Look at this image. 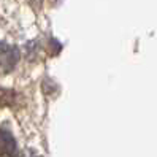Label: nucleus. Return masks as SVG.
<instances>
[{"instance_id":"obj_1","label":"nucleus","mask_w":157,"mask_h":157,"mask_svg":"<svg viewBox=\"0 0 157 157\" xmlns=\"http://www.w3.org/2000/svg\"><path fill=\"white\" fill-rule=\"evenodd\" d=\"M19 56H21L19 49L16 46L0 41V67L5 71H10L14 68V65L19 60Z\"/></svg>"},{"instance_id":"obj_2","label":"nucleus","mask_w":157,"mask_h":157,"mask_svg":"<svg viewBox=\"0 0 157 157\" xmlns=\"http://www.w3.org/2000/svg\"><path fill=\"white\" fill-rule=\"evenodd\" d=\"M0 155L3 157H17V144L11 132L0 128Z\"/></svg>"},{"instance_id":"obj_3","label":"nucleus","mask_w":157,"mask_h":157,"mask_svg":"<svg viewBox=\"0 0 157 157\" xmlns=\"http://www.w3.org/2000/svg\"><path fill=\"white\" fill-rule=\"evenodd\" d=\"M51 44H52V48H51V54H57V52H60V49H62V46H60V43H57L56 40H51Z\"/></svg>"},{"instance_id":"obj_4","label":"nucleus","mask_w":157,"mask_h":157,"mask_svg":"<svg viewBox=\"0 0 157 157\" xmlns=\"http://www.w3.org/2000/svg\"><path fill=\"white\" fill-rule=\"evenodd\" d=\"M25 157H36V155H35V154H27Z\"/></svg>"}]
</instances>
